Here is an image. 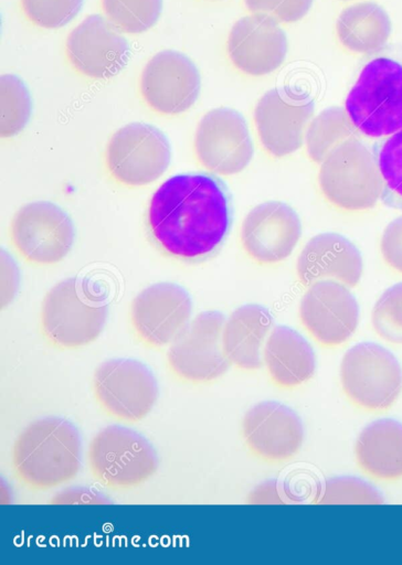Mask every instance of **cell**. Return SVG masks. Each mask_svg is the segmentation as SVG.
Here are the masks:
<instances>
[{
	"instance_id": "32",
	"label": "cell",
	"mask_w": 402,
	"mask_h": 565,
	"mask_svg": "<svg viewBox=\"0 0 402 565\" xmlns=\"http://www.w3.org/2000/svg\"><path fill=\"white\" fill-rule=\"evenodd\" d=\"M320 503H364L380 504V492L364 480L352 477H339L327 481Z\"/></svg>"
},
{
	"instance_id": "6",
	"label": "cell",
	"mask_w": 402,
	"mask_h": 565,
	"mask_svg": "<svg viewBox=\"0 0 402 565\" xmlns=\"http://www.w3.org/2000/svg\"><path fill=\"white\" fill-rule=\"evenodd\" d=\"M87 460L93 477L114 490L144 483L158 467L155 448L146 437L119 425L107 426L93 437Z\"/></svg>"
},
{
	"instance_id": "26",
	"label": "cell",
	"mask_w": 402,
	"mask_h": 565,
	"mask_svg": "<svg viewBox=\"0 0 402 565\" xmlns=\"http://www.w3.org/2000/svg\"><path fill=\"white\" fill-rule=\"evenodd\" d=\"M357 136L360 135L345 108L331 106L311 118L303 146L308 159L319 164L339 145Z\"/></svg>"
},
{
	"instance_id": "16",
	"label": "cell",
	"mask_w": 402,
	"mask_h": 565,
	"mask_svg": "<svg viewBox=\"0 0 402 565\" xmlns=\"http://www.w3.org/2000/svg\"><path fill=\"white\" fill-rule=\"evenodd\" d=\"M192 300L181 286L157 282L131 301L129 319L137 338L147 347L170 344L190 322Z\"/></svg>"
},
{
	"instance_id": "35",
	"label": "cell",
	"mask_w": 402,
	"mask_h": 565,
	"mask_svg": "<svg viewBox=\"0 0 402 565\" xmlns=\"http://www.w3.org/2000/svg\"><path fill=\"white\" fill-rule=\"evenodd\" d=\"M1 305L3 307L13 298L18 282L17 267L7 252L1 253Z\"/></svg>"
},
{
	"instance_id": "15",
	"label": "cell",
	"mask_w": 402,
	"mask_h": 565,
	"mask_svg": "<svg viewBox=\"0 0 402 565\" xmlns=\"http://www.w3.org/2000/svg\"><path fill=\"white\" fill-rule=\"evenodd\" d=\"M200 74L184 54L165 50L154 55L144 67L139 90L155 113L174 116L187 111L198 99Z\"/></svg>"
},
{
	"instance_id": "1",
	"label": "cell",
	"mask_w": 402,
	"mask_h": 565,
	"mask_svg": "<svg viewBox=\"0 0 402 565\" xmlns=\"http://www.w3.org/2000/svg\"><path fill=\"white\" fill-rule=\"evenodd\" d=\"M147 224L155 243L168 255L197 262L223 243L231 224L224 184L205 173L167 179L152 194Z\"/></svg>"
},
{
	"instance_id": "21",
	"label": "cell",
	"mask_w": 402,
	"mask_h": 565,
	"mask_svg": "<svg viewBox=\"0 0 402 565\" xmlns=\"http://www.w3.org/2000/svg\"><path fill=\"white\" fill-rule=\"evenodd\" d=\"M295 269L299 282L306 287L319 280H334L353 288L361 280L363 259L349 238L325 232L307 241L297 256Z\"/></svg>"
},
{
	"instance_id": "33",
	"label": "cell",
	"mask_w": 402,
	"mask_h": 565,
	"mask_svg": "<svg viewBox=\"0 0 402 565\" xmlns=\"http://www.w3.org/2000/svg\"><path fill=\"white\" fill-rule=\"evenodd\" d=\"M314 0H244L251 13L265 14L278 23H294L310 10Z\"/></svg>"
},
{
	"instance_id": "14",
	"label": "cell",
	"mask_w": 402,
	"mask_h": 565,
	"mask_svg": "<svg viewBox=\"0 0 402 565\" xmlns=\"http://www.w3.org/2000/svg\"><path fill=\"white\" fill-rule=\"evenodd\" d=\"M359 305L350 288L334 280L307 286L298 317L305 330L322 347L345 343L359 323Z\"/></svg>"
},
{
	"instance_id": "7",
	"label": "cell",
	"mask_w": 402,
	"mask_h": 565,
	"mask_svg": "<svg viewBox=\"0 0 402 565\" xmlns=\"http://www.w3.org/2000/svg\"><path fill=\"white\" fill-rule=\"evenodd\" d=\"M340 383L348 399L369 412L388 409L402 391V369L396 358L374 342H360L343 354Z\"/></svg>"
},
{
	"instance_id": "28",
	"label": "cell",
	"mask_w": 402,
	"mask_h": 565,
	"mask_svg": "<svg viewBox=\"0 0 402 565\" xmlns=\"http://www.w3.org/2000/svg\"><path fill=\"white\" fill-rule=\"evenodd\" d=\"M102 8L106 19L119 31L136 34L157 22L162 0H102Z\"/></svg>"
},
{
	"instance_id": "19",
	"label": "cell",
	"mask_w": 402,
	"mask_h": 565,
	"mask_svg": "<svg viewBox=\"0 0 402 565\" xmlns=\"http://www.w3.org/2000/svg\"><path fill=\"white\" fill-rule=\"evenodd\" d=\"M286 33L274 19L251 13L232 26L226 52L233 66L248 76H264L277 70L287 55Z\"/></svg>"
},
{
	"instance_id": "3",
	"label": "cell",
	"mask_w": 402,
	"mask_h": 565,
	"mask_svg": "<svg viewBox=\"0 0 402 565\" xmlns=\"http://www.w3.org/2000/svg\"><path fill=\"white\" fill-rule=\"evenodd\" d=\"M372 55L343 108L360 136L379 140L402 129V45H387Z\"/></svg>"
},
{
	"instance_id": "11",
	"label": "cell",
	"mask_w": 402,
	"mask_h": 565,
	"mask_svg": "<svg viewBox=\"0 0 402 565\" xmlns=\"http://www.w3.org/2000/svg\"><path fill=\"white\" fill-rule=\"evenodd\" d=\"M93 392L107 415L127 423L145 418L158 396L152 372L144 363L124 358L107 360L96 367Z\"/></svg>"
},
{
	"instance_id": "34",
	"label": "cell",
	"mask_w": 402,
	"mask_h": 565,
	"mask_svg": "<svg viewBox=\"0 0 402 565\" xmlns=\"http://www.w3.org/2000/svg\"><path fill=\"white\" fill-rule=\"evenodd\" d=\"M380 253L385 265L402 275V215L384 227L380 238Z\"/></svg>"
},
{
	"instance_id": "8",
	"label": "cell",
	"mask_w": 402,
	"mask_h": 565,
	"mask_svg": "<svg viewBox=\"0 0 402 565\" xmlns=\"http://www.w3.org/2000/svg\"><path fill=\"white\" fill-rule=\"evenodd\" d=\"M171 159L168 139L157 127L131 122L109 138L104 162L109 177L124 186H145L159 179Z\"/></svg>"
},
{
	"instance_id": "17",
	"label": "cell",
	"mask_w": 402,
	"mask_h": 565,
	"mask_svg": "<svg viewBox=\"0 0 402 565\" xmlns=\"http://www.w3.org/2000/svg\"><path fill=\"white\" fill-rule=\"evenodd\" d=\"M297 212L282 201L254 206L244 217L240 242L244 253L258 265H275L288 258L302 236Z\"/></svg>"
},
{
	"instance_id": "9",
	"label": "cell",
	"mask_w": 402,
	"mask_h": 565,
	"mask_svg": "<svg viewBox=\"0 0 402 565\" xmlns=\"http://www.w3.org/2000/svg\"><path fill=\"white\" fill-rule=\"evenodd\" d=\"M314 111V99L299 88L285 85L266 92L253 111L255 131L263 150L273 158L296 152L304 145Z\"/></svg>"
},
{
	"instance_id": "20",
	"label": "cell",
	"mask_w": 402,
	"mask_h": 565,
	"mask_svg": "<svg viewBox=\"0 0 402 565\" xmlns=\"http://www.w3.org/2000/svg\"><path fill=\"white\" fill-rule=\"evenodd\" d=\"M242 435L253 455L267 462H283L300 449L304 427L299 416L288 406L265 401L245 413Z\"/></svg>"
},
{
	"instance_id": "12",
	"label": "cell",
	"mask_w": 402,
	"mask_h": 565,
	"mask_svg": "<svg viewBox=\"0 0 402 565\" xmlns=\"http://www.w3.org/2000/svg\"><path fill=\"white\" fill-rule=\"evenodd\" d=\"M10 241L28 263L39 266L61 262L74 243V227L68 215L47 201L20 207L9 227Z\"/></svg>"
},
{
	"instance_id": "27",
	"label": "cell",
	"mask_w": 402,
	"mask_h": 565,
	"mask_svg": "<svg viewBox=\"0 0 402 565\" xmlns=\"http://www.w3.org/2000/svg\"><path fill=\"white\" fill-rule=\"evenodd\" d=\"M372 149L383 183L381 201L402 211V129L377 140Z\"/></svg>"
},
{
	"instance_id": "4",
	"label": "cell",
	"mask_w": 402,
	"mask_h": 565,
	"mask_svg": "<svg viewBox=\"0 0 402 565\" xmlns=\"http://www.w3.org/2000/svg\"><path fill=\"white\" fill-rule=\"evenodd\" d=\"M108 306L104 292L88 279L67 278L44 296L40 327L54 347L76 349L95 341L102 333Z\"/></svg>"
},
{
	"instance_id": "31",
	"label": "cell",
	"mask_w": 402,
	"mask_h": 565,
	"mask_svg": "<svg viewBox=\"0 0 402 565\" xmlns=\"http://www.w3.org/2000/svg\"><path fill=\"white\" fill-rule=\"evenodd\" d=\"M82 4L83 0H20L24 17L44 29L67 24L78 13Z\"/></svg>"
},
{
	"instance_id": "13",
	"label": "cell",
	"mask_w": 402,
	"mask_h": 565,
	"mask_svg": "<svg viewBox=\"0 0 402 565\" xmlns=\"http://www.w3.org/2000/svg\"><path fill=\"white\" fill-rule=\"evenodd\" d=\"M198 163L216 175H234L251 162L254 146L244 117L229 107L209 110L200 119L193 137Z\"/></svg>"
},
{
	"instance_id": "23",
	"label": "cell",
	"mask_w": 402,
	"mask_h": 565,
	"mask_svg": "<svg viewBox=\"0 0 402 565\" xmlns=\"http://www.w3.org/2000/svg\"><path fill=\"white\" fill-rule=\"evenodd\" d=\"M263 362L272 382L281 388H294L310 380L316 370L309 342L287 326H275L264 345Z\"/></svg>"
},
{
	"instance_id": "29",
	"label": "cell",
	"mask_w": 402,
	"mask_h": 565,
	"mask_svg": "<svg viewBox=\"0 0 402 565\" xmlns=\"http://www.w3.org/2000/svg\"><path fill=\"white\" fill-rule=\"evenodd\" d=\"M1 116L2 138L18 135L27 125L31 115V98L23 82L15 75L1 76Z\"/></svg>"
},
{
	"instance_id": "24",
	"label": "cell",
	"mask_w": 402,
	"mask_h": 565,
	"mask_svg": "<svg viewBox=\"0 0 402 565\" xmlns=\"http://www.w3.org/2000/svg\"><path fill=\"white\" fill-rule=\"evenodd\" d=\"M356 461L369 477L380 481L402 478V424L381 418L367 425L355 445Z\"/></svg>"
},
{
	"instance_id": "25",
	"label": "cell",
	"mask_w": 402,
	"mask_h": 565,
	"mask_svg": "<svg viewBox=\"0 0 402 565\" xmlns=\"http://www.w3.org/2000/svg\"><path fill=\"white\" fill-rule=\"evenodd\" d=\"M392 24L387 11L371 1L346 7L336 21L340 45L355 54H375L387 46Z\"/></svg>"
},
{
	"instance_id": "10",
	"label": "cell",
	"mask_w": 402,
	"mask_h": 565,
	"mask_svg": "<svg viewBox=\"0 0 402 565\" xmlns=\"http://www.w3.org/2000/svg\"><path fill=\"white\" fill-rule=\"evenodd\" d=\"M225 317L216 310L197 315L170 343L167 364L184 382L207 383L222 376L230 362L222 345Z\"/></svg>"
},
{
	"instance_id": "36",
	"label": "cell",
	"mask_w": 402,
	"mask_h": 565,
	"mask_svg": "<svg viewBox=\"0 0 402 565\" xmlns=\"http://www.w3.org/2000/svg\"><path fill=\"white\" fill-rule=\"evenodd\" d=\"M53 503H104L107 502V500L100 495L98 492H94L88 489H70L65 490L64 492H61L59 495H56L53 500Z\"/></svg>"
},
{
	"instance_id": "2",
	"label": "cell",
	"mask_w": 402,
	"mask_h": 565,
	"mask_svg": "<svg viewBox=\"0 0 402 565\" xmlns=\"http://www.w3.org/2000/svg\"><path fill=\"white\" fill-rule=\"evenodd\" d=\"M82 444L78 430L62 417H44L29 424L12 448L17 479L30 489L47 490L78 473Z\"/></svg>"
},
{
	"instance_id": "30",
	"label": "cell",
	"mask_w": 402,
	"mask_h": 565,
	"mask_svg": "<svg viewBox=\"0 0 402 565\" xmlns=\"http://www.w3.org/2000/svg\"><path fill=\"white\" fill-rule=\"evenodd\" d=\"M374 332L383 340L402 344V281L387 288L371 312Z\"/></svg>"
},
{
	"instance_id": "22",
	"label": "cell",
	"mask_w": 402,
	"mask_h": 565,
	"mask_svg": "<svg viewBox=\"0 0 402 565\" xmlns=\"http://www.w3.org/2000/svg\"><path fill=\"white\" fill-rule=\"evenodd\" d=\"M273 328V316L264 306L246 303L236 308L225 319L222 331L223 351L229 362L246 371L260 369Z\"/></svg>"
},
{
	"instance_id": "18",
	"label": "cell",
	"mask_w": 402,
	"mask_h": 565,
	"mask_svg": "<svg viewBox=\"0 0 402 565\" xmlns=\"http://www.w3.org/2000/svg\"><path fill=\"white\" fill-rule=\"evenodd\" d=\"M119 30L99 14L86 17L67 36L66 57L80 74L107 79L126 65L129 45Z\"/></svg>"
},
{
	"instance_id": "5",
	"label": "cell",
	"mask_w": 402,
	"mask_h": 565,
	"mask_svg": "<svg viewBox=\"0 0 402 565\" xmlns=\"http://www.w3.org/2000/svg\"><path fill=\"white\" fill-rule=\"evenodd\" d=\"M317 182L324 199L343 212L368 211L382 196L375 154L359 136L343 141L319 163Z\"/></svg>"
}]
</instances>
